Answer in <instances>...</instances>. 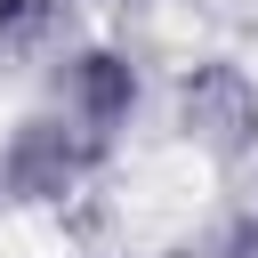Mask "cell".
<instances>
[{
	"instance_id": "cell-1",
	"label": "cell",
	"mask_w": 258,
	"mask_h": 258,
	"mask_svg": "<svg viewBox=\"0 0 258 258\" xmlns=\"http://www.w3.org/2000/svg\"><path fill=\"white\" fill-rule=\"evenodd\" d=\"M113 145H97L81 121H64L48 97L24 105L8 129H0V210H24V218H64L97 177H105Z\"/></svg>"
},
{
	"instance_id": "cell-6",
	"label": "cell",
	"mask_w": 258,
	"mask_h": 258,
	"mask_svg": "<svg viewBox=\"0 0 258 258\" xmlns=\"http://www.w3.org/2000/svg\"><path fill=\"white\" fill-rule=\"evenodd\" d=\"M242 177H250V202H258V153H250V161H242Z\"/></svg>"
},
{
	"instance_id": "cell-5",
	"label": "cell",
	"mask_w": 258,
	"mask_h": 258,
	"mask_svg": "<svg viewBox=\"0 0 258 258\" xmlns=\"http://www.w3.org/2000/svg\"><path fill=\"white\" fill-rule=\"evenodd\" d=\"M218 258H258V202L226 226V242H218Z\"/></svg>"
},
{
	"instance_id": "cell-3",
	"label": "cell",
	"mask_w": 258,
	"mask_h": 258,
	"mask_svg": "<svg viewBox=\"0 0 258 258\" xmlns=\"http://www.w3.org/2000/svg\"><path fill=\"white\" fill-rule=\"evenodd\" d=\"M48 105L64 121H81L97 145H121L137 105H145V73H137V56L121 40H73L48 64Z\"/></svg>"
},
{
	"instance_id": "cell-4",
	"label": "cell",
	"mask_w": 258,
	"mask_h": 258,
	"mask_svg": "<svg viewBox=\"0 0 258 258\" xmlns=\"http://www.w3.org/2000/svg\"><path fill=\"white\" fill-rule=\"evenodd\" d=\"M64 40V0H0V48L8 56H48Z\"/></svg>"
},
{
	"instance_id": "cell-2",
	"label": "cell",
	"mask_w": 258,
	"mask_h": 258,
	"mask_svg": "<svg viewBox=\"0 0 258 258\" xmlns=\"http://www.w3.org/2000/svg\"><path fill=\"white\" fill-rule=\"evenodd\" d=\"M169 129L218 169H242L258 153V73L242 56H194L169 81Z\"/></svg>"
}]
</instances>
